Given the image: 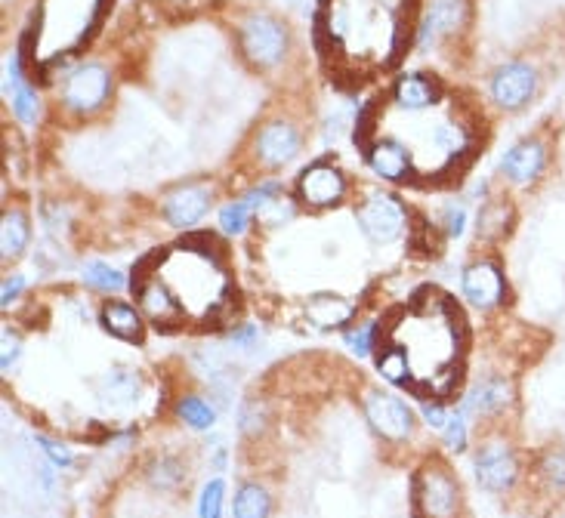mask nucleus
<instances>
[{"instance_id": "f257e3e1", "label": "nucleus", "mask_w": 565, "mask_h": 518, "mask_svg": "<svg viewBox=\"0 0 565 518\" xmlns=\"http://www.w3.org/2000/svg\"><path fill=\"white\" fill-rule=\"evenodd\" d=\"M155 272L173 290L186 315L220 312V303L229 293V275L220 263V256L210 253L204 241H192L161 256Z\"/></svg>"}, {"instance_id": "f03ea898", "label": "nucleus", "mask_w": 565, "mask_h": 518, "mask_svg": "<svg viewBox=\"0 0 565 518\" xmlns=\"http://www.w3.org/2000/svg\"><path fill=\"white\" fill-rule=\"evenodd\" d=\"M109 7L112 0H41L34 34H25L19 56L28 59L41 47V41L56 37V50L50 59V65H56V59H65L68 53H75L81 44L90 41Z\"/></svg>"}, {"instance_id": "7ed1b4c3", "label": "nucleus", "mask_w": 565, "mask_h": 518, "mask_svg": "<svg viewBox=\"0 0 565 518\" xmlns=\"http://www.w3.org/2000/svg\"><path fill=\"white\" fill-rule=\"evenodd\" d=\"M288 44H291L288 28L266 13H251L238 25V50L260 71H269L285 62Z\"/></svg>"}, {"instance_id": "20e7f679", "label": "nucleus", "mask_w": 565, "mask_h": 518, "mask_svg": "<svg viewBox=\"0 0 565 518\" xmlns=\"http://www.w3.org/2000/svg\"><path fill=\"white\" fill-rule=\"evenodd\" d=\"M414 503L420 518H457L461 512L457 475L442 460L427 463L414 478Z\"/></svg>"}, {"instance_id": "39448f33", "label": "nucleus", "mask_w": 565, "mask_h": 518, "mask_svg": "<svg viewBox=\"0 0 565 518\" xmlns=\"http://www.w3.org/2000/svg\"><path fill=\"white\" fill-rule=\"evenodd\" d=\"M476 481L488 494H510L519 485V457L507 438H485L473 457Z\"/></svg>"}, {"instance_id": "423d86ee", "label": "nucleus", "mask_w": 565, "mask_h": 518, "mask_svg": "<svg viewBox=\"0 0 565 518\" xmlns=\"http://www.w3.org/2000/svg\"><path fill=\"white\" fill-rule=\"evenodd\" d=\"M109 96H112V71L99 62L78 65L62 84V105L72 115H96L109 102Z\"/></svg>"}, {"instance_id": "0eeeda50", "label": "nucleus", "mask_w": 565, "mask_h": 518, "mask_svg": "<svg viewBox=\"0 0 565 518\" xmlns=\"http://www.w3.org/2000/svg\"><path fill=\"white\" fill-rule=\"evenodd\" d=\"M488 93L501 111L507 115H519L522 108L532 105V99L538 96V71L532 62H504L494 68L491 81H488Z\"/></svg>"}, {"instance_id": "6e6552de", "label": "nucleus", "mask_w": 565, "mask_h": 518, "mask_svg": "<svg viewBox=\"0 0 565 518\" xmlns=\"http://www.w3.org/2000/svg\"><path fill=\"white\" fill-rule=\"evenodd\" d=\"M461 287H464L467 303L473 309H479V312L501 309L507 303V290H510L507 272H504V266L494 256L473 259V263L461 275Z\"/></svg>"}, {"instance_id": "1a4fd4ad", "label": "nucleus", "mask_w": 565, "mask_h": 518, "mask_svg": "<svg viewBox=\"0 0 565 518\" xmlns=\"http://www.w3.org/2000/svg\"><path fill=\"white\" fill-rule=\"evenodd\" d=\"M133 290H136V306L155 327L161 330H176L186 324V309L180 306V300L173 296V290L155 275H149V269H143L133 278Z\"/></svg>"}, {"instance_id": "9d476101", "label": "nucleus", "mask_w": 565, "mask_h": 518, "mask_svg": "<svg viewBox=\"0 0 565 518\" xmlns=\"http://www.w3.org/2000/svg\"><path fill=\"white\" fill-rule=\"evenodd\" d=\"M356 219H359V229L371 238V241H380V244H390L402 235L405 229V207L396 195L390 192H371L359 210H356Z\"/></svg>"}, {"instance_id": "9b49d317", "label": "nucleus", "mask_w": 565, "mask_h": 518, "mask_svg": "<svg viewBox=\"0 0 565 518\" xmlns=\"http://www.w3.org/2000/svg\"><path fill=\"white\" fill-rule=\"evenodd\" d=\"M297 198L309 210H328L346 198V176L328 161L309 164L297 179Z\"/></svg>"}, {"instance_id": "f8f14e48", "label": "nucleus", "mask_w": 565, "mask_h": 518, "mask_svg": "<svg viewBox=\"0 0 565 518\" xmlns=\"http://www.w3.org/2000/svg\"><path fill=\"white\" fill-rule=\"evenodd\" d=\"M365 417L371 423V429L380 438H390V441H402L414 432V417H411V407L393 395V392H380L374 389L365 398Z\"/></svg>"}, {"instance_id": "ddd939ff", "label": "nucleus", "mask_w": 565, "mask_h": 518, "mask_svg": "<svg viewBox=\"0 0 565 518\" xmlns=\"http://www.w3.org/2000/svg\"><path fill=\"white\" fill-rule=\"evenodd\" d=\"M550 164V148L541 136H528L522 142H516L513 148H507L504 158H501V173L507 182L513 185H522V189H528V185H535L544 170Z\"/></svg>"}, {"instance_id": "4468645a", "label": "nucleus", "mask_w": 565, "mask_h": 518, "mask_svg": "<svg viewBox=\"0 0 565 518\" xmlns=\"http://www.w3.org/2000/svg\"><path fill=\"white\" fill-rule=\"evenodd\" d=\"M300 130L288 121H269L254 139V155L263 167H285L300 155Z\"/></svg>"}, {"instance_id": "2eb2a0df", "label": "nucleus", "mask_w": 565, "mask_h": 518, "mask_svg": "<svg viewBox=\"0 0 565 518\" xmlns=\"http://www.w3.org/2000/svg\"><path fill=\"white\" fill-rule=\"evenodd\" d=\"M473 16V0H430L427 16L420 25V41H448V37L461 34Z\"/></svg>"}, {"instance_id": "dca6fc26", "label": "nucleus", "mask_w": 565, "mask_h": 518, "mask_svg": "<svg viewBox=\"0 0 565 518\" xmlns=\"http://www.w3.org/2000/svg\"><path fill=\"white\" fill-rule=\"evenodd\" d=\"M365 161L371 170L390 182H405L414 176V155L405 142L396 136H374V142L365 145Z\"/></svg>"}, {"instance_id": "f3484780", "label": "nucleus", "mask_w": 565, "mask_h": 518, "mask_svg": "<svg viewBox=\"0 0 565 518\" xmlns=\"http://www.w3.org/2000/svg\"><path fill=\"white\" fill-rule=\"evenodd\" d=\"M210 201H214V189L210 185H180L161 201V216L173 229H189L207 213Z\"/></svg>"}, {"instance_id": "a211bd4d", "label": "nucleus", "mask_w": 565, "mask_h": 518, "mask_svg": "<svg viewBox=\"0 0 565 518\" xmlns=\"http://www.w3.org/2000/svg\"><path fill=\"white\" fill-rule=\"evenodd\" d=\"M442 84L436 74L427 71H408L393 84V102L402 111H423V108H436L442 102Z\"/></svg>"}, {"instance_id": "6ab92c4d", "label": "nucleus", "mask_w": 565, "mask_h": 518, "mask_svg": "<svg viewBox=\"0 0 565 518\" xmlns=\"http://www.w3.org/2000/svg\"><path fill=\"white\" fill-rule=\"evenodd\" d=\"M513 404V386L507 377H485L482 383L473 386L470 398H467V411H473L476 417H501L510 411Z\"/></svg>"}, {"instance_id": "aec40b11", "label": "nucleus", "mask_w": 565, "mask_h": 518, "mask_svg": "<svg viewBox=\"0 0 565 518\" xmlns=\"http://www.w3.org/2000/svg\"><path fill=\"white\" fill-rule=\"evenodd\" d=\"M306 318L319 330H334L356 318V303L340 293H315L306 300Z\"/></svg>"}, {"instance_id": "412c9836", "label": "nucleus", "mask_w": 565, "mask_h": 518, "mask_svg": "<svg viewBox=\"0 0 565 518\" xmlns=\"http://www.w3.org/2000/svg\"><path fill=\"white\" fill-rule=\"evenodd\" d=\"M535 488L547 497H565V451L562 448H547L535 466H532Z\"/></svg>"}, {"instance_id": "4be33fe9", "label": "nucleus", "mask_w": 565, "mask_h": 518, "mask_svg": "<svg viewBox=\"0 0 565 518\" xmlns=\"http://www.w3.org/2000/svg\"><path fill=\"white\" fill-rule=\"evenodd\" d=\"M513 226H516V210L504 198L482 204V210L476 216V235L482 241H501L513 232Z\"/></svg>"}, {"instance_id": "5701e85b", "label": "nucleus", "mask_w": 565, "mask_h": 518, "mask_svg": "<svg viewBox=\"0 0 565 518\" xmlns=\"http://www.w3.org/2000/svg\"><path fill=\"white\" fill-rule=\"evenodd\" d=\"M99 321L118 340H127V343L143 340V318H139V312L127 303H105L99 312Z\"/></svg>"}, {"instance_id": "b1692460", "label": "nucleus", "mask_w": 565, "mask_h": 518, "mask_svg": "<svg viewBox=\"0 0 565 518\" xmlns=\"http://www.w3.org/2000/svg\"><path fill=\"white\" fill-rule=\"evenodd\" d=\"M377 370H380V377L386 383H393V386H411L414 389V370H411V361L405 355L402 346L390 343L386 340L377 352Z\"/></svg>"}, {"instance_id": "393cba45", "label": "nucleus", "mask_w": 565, "mask_h": 518, "mask_svg": "<svg viewBox=\"0 0 565 518\" xmlns=\"http://www.w3.org/2000/svg\"><path fill=\"white\" fill-rule=\"evenodd\" d=\"M0 253L4 259H16L25 247H28V238H31V219L25 210L19 207H10L4 213V229H0Z\"/></svg>"}, {"instance_id": "a878e982", "label": "nucleus", "mask_w": 565, "mask_h": 518, "mask_svg": "<svg viewBox=\"0 0 565 518\" xmlns=\"http://www.w3.org/2000/svg\"><path fill=\"white\" fill-rule=\"evenodd\" d=\"M272 500L263 485L257 481H244L235 494V518H269Z\"/></svg>"}, {"instance_id": "bb28decb", "label": "nucleus", "mask_w": 565, "mask_h": 518, "mask_svg": "<svg viewBox=\"0 0 565 518\" xmlns=\"http://www.w3.org/2000/svg\"><path fill=\"white\" fill-rule=\"evenodd\" d=\"M176 417H180L183 423H189L192 429H210L217 420L214 407L198 395H183L180 401H176Z\"/></svg>"}, {"instance_id": "cd10ccee", "label": "nucleus", "mask_w": 565, "mask_h": 518, "mask_svg": "<svg viewBox=\"0 0 565 518\" xmlns=\"http://www.w3.org/2000/svg\"><path fill=\"white\" fill-rule=\"evenodd\" d=\"M13 115L22 124H34L41 118V99H38V93H34L31 84H19L13 90Z\"/></svg>"}, {"instance_id": "c85d7f7f", "label": "nucleus", "mask_w": 565, "mask_h": 518, "mask_svg": "<svg viewBox=\"0 0 565 518\" xmlns=\"http://www.w3.org/2000/svg\"><path fill=\"white\" fill-rule=\"evenodd\" d=\"M84 281L96 290H121L127 281L118 269H112L109 263H90L84 266Z\"/></svg>"}, {"instance_id": "c756f323", "label": "nucleus", "mask_w": 565, "mask_h": 518, "mask_svg": "<svg viewBox=\"0 0 565 518\" xmlns=\"http://www.w3.org/2000/svg\"><path fill=\"white\" fill-rule=\"evenodd\" d=\"M223 497H226L223 478L207 481L201 491V500H198V518H223Z\"/></svg>"}, {"instance_id": "7c9ffc66", "label": "nucleus", "mask_w": 565, "mask_h": 518, "mask_svg": "<svg viewBox=\"0 0 565 518\" xmlns=\"http://www.w3.org/2000/svg\"><path fill=\"white\" fill-rule=\"evenodd\" d=\"M247 226H251V204L247 201H235L220 210V229L226 235H241Z\"/></svg>"}, {"instance_id": "2f4dec72", "label": "nucleus", "mask_w": 565, "mask_h": 518, "mask_svg": "<svg viewBox=\"0 0 565 518\" xmlns=\"http://www.w3.org/2000/svg\"><path fill=\"white\" fill-rule=\"evenodd\" d=\"M346 343H349V349L356 352L359 358L371 355V349L377 346V324H362L356 330H349L346 333Z\"/></svg>"}, {"instance_id": "473e14b6", "label": "nucleus", "mask_w": 565, "mask_h": 518, "mask_svg": "<svg viewBox=\"0 0 565 518\" xmlns=\"http://www.w3.org/2000/svg\"><path fill=\"white\" fill-rule=\"evenodd\" d=\"M445 448L454 454H464L467 451V420L464 414H454L445 423Z\"/></svg>"}, {"instance_id": "72a5a7b5", "label": "nucleus", "mask_w": 565, "mask_h": 518, "mask_svg": "<svg viewBox=\"0 0 565 518\" xmlns=\"http://www.w3.org/2000/svg\"><path fill=\"white\" fill-rule=\"evenodd\" d=\"M152 478H155L158 488H173V485H180V481H183V466L176 460H158L152 466Z\"/></svg>"}, {"instance_id": "f704fd0d", "label": "nucleus", "mask_w": 565, "mask_h": 518, "mask_svg": "<svg viewBox=\"0 0 565 518\" xmlns=\"http://www.w3.org/2000/svg\"><path fill=\"white\" fill-rule=\"evenodd\" d=\"M278 195H281V185H278V182H263V185H257V189L247 195L244 201L260 210V207H266V204H269L272 198H278Z\"/></svg>"}, {"instance_id": "c9c22d12", "label": "nucleus", "mask_w": 565, "mask_h": 518, "mask_svg": "<svg viewBox=\"0 0 565 518\" xmlns=\"http://www.w3.org/2000/svg\"><path fill=\"white\" fill-rule=\"evenodd\" d=\"M464 229H467V213L461 207H451L448 216H445V235L448 238H461Z\"/></svg>"}, {"instance_id": "e433bc0d", "label": "nucleus", "mask_w": 565, "mask_h": 518, "mask_svg": "<svg viewBox=\"0 0 565 518\" xmlns=\"http://www.w3.org/2000/svg\"><path fill=\"white\" fill-rule=\"evenodd\" d=\"M38 444L50 454V460H53L56 466H68V463H72V454H68V448H62V444H56V441H50V438H38Z\"/></svg>"}, {"instance_id": "4c0bfd02", "label": "nucleus", "mask_w": 565, "mask_h": 518, "mask_svg": "<svg viewBox=\"0 0 565 518\" xmlns=\"http://www.w3.org/2000/svg\"><path fill=\"white\" fill-rule=\"evenodd\" d=\"M423 420H427L430 426H436V429H445L448 414H445V407L439 401H427V404H423Z\"/></svg>"}, {"instance_id": "58836bf2", "label": "nucleus", "mask_w": 565, "mask_h": 518, "mask_svg": "<svg viewBox=\"0 0 565 518\" xmlns=\"http://www.w3.org/2000/svg\"><path fill=\"white\" fill-rule=\"evenodd\" d=\"M22 287H25V281H22L19 275L7 278V281H4V293H0V306H4V309H10V306L16 303V296L22 293Z\"/></svg>"}, {"instance_id": "ea45409f", "label": "nucleus", "mask_w": 565, "mask_h": 518, "mask_svg": "<svg viewBox=\"0 0 565 518\" xmlns=\"http://www.w3.org/2000/svg\"><path fill=\"white\" fill-rule=\"evenodd\" d=\"M16 352H19V343L10 337V330H7V333H4V370H10V367H13Z\"/></svg>"}]
</instances>
